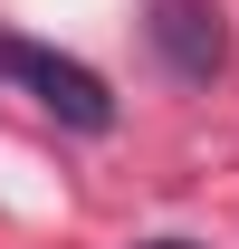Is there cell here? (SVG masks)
<instances>
[{
	"label": "cell",
	"mask_w": 239,
	"mask_h": 249,
	"mask_svg": "<svg viewBox=\"0 0 239 249\" xmlns=\"http://www.w3.org/2000/svg\"><path fill=\"white\" fill-rule=\"evenodd\" d=\"M0 77H19V87H29L58 124H77V134H105V124H115L105 77L77 67V58H58V48H38V38H0Z\"/></svg>",
	"instance_id": "6da1fadb"
},
{
	"label": "cell",
	"mask_w": 239,
	"mask_h": 249,
	"mask_svg": "<svg viewBox=\"0 0 239 249\" xmlns=\"http://www.w3.org/2000/svg\"><path fill=\"white\" fill-rule=\"evenodd\" d=\"M144 38H153V58L172 67V77H191V87L220 77V58H230V38H220V19H210L201 0H163L144 19Z\"/></svg>",
	"instance_id": "7a4b0ae2"
},
{
	"label": "cell",
	"mask_w": 239,
	"mask_h": 249,
	"mask_svg": "<svg viewBox=\"0 0 239 249\" xmlns=\"http://www.w3.org/2000/svg\"><path fill=\"white\" fill-rule=\"evenodd\" d=\"M144 249H191V240H144Z\"/></svg>",
	"instance_id": "3957f363"
}]
</instances>
